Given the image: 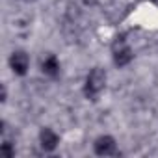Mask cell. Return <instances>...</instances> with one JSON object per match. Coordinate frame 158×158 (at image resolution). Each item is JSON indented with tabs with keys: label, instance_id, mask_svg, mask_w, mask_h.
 <instances>
[{
	"label": "cell",
	"instance_id": "cell-7",
	"mask_svg": "<svg viewBox=\"0 0 158 158\" xmlns=\"http://www.w3.org/2000/svg\"><path fill=\"white\" fill-rule=\"evenodd\" d=\"M0 151H2V154H4L6 158H13V156H15V147H13L11 141H4L2 147H0Z\"/></svg>",
	"mask_w": 158,
	"mask_h": 158
},
{
	"label": "cell",
	"instance_id": "cell-1",
	"mask_svg": "<svg viewBox=\"0 0 158 158\" xmlns=\"http://www.w3.org/2000/svg\"><path fill=\"white\" fill-rule=\"evenodd\" d=\"M106 80H108V76H106V71L101 69V67H93L88 76H86V82H84V93L88 99L95 101L106 88Z\"/></svg>",
	"mask_w": 158,
	"mask_h": 158
},
{
	"label": "cell",
	"instance_id": "cell-5",
	"mask_svg": "<svg viewBox=\"0 0 158 158\" xmlns=\"http://www.w3.org/2000/svg\"><path fill=\"white\" fill-rule=\"evenodd\" d=\"M39 145H41L43 151L52 152V151H56V147L60 145V136H58L56 130H52L50 127H45V128H41V132H39Z\"/></svg>",
	"mask_w": 158,
	"mask_h": 158
},
{
	"label": "cell",
	"instance_id": "cell-3",
	"mask_svg": "<svg viewBox=\"0 0 158 158\" xmlns=\"http://www.w3.org/2000/svg\"><path fill=\"white\" fill-rule=\"evenodd\" d=\"M10 69L17 76H24L30 69V56L24 50H15L10 56Z\"/></svg>",
	"mask_w": 158,
	"mask_h": 158
},
{
	"label": "cell",
	"instance_id": "cell-2",
	"mask_svg": "<svg viewBox=\"0 0 158 158\" xmlns=\"http://www.w3.org/2000/svg\"><path fill=\"white\" fill-rule=\"evenodd\" d=\"M112 56H114V63L117 67H127L132 60H134V52L130 48V45L127 43L125 35H117L114 45H112Z\"/></svg>",
	"mask_w": 158,
	"mask_h": 158
},
{
	"label": "cell",
	"instance_id": "cell-4",
	"mask_svg": "<svg viewBox=\"0 0 158 158\" xmlns=\"http://www.w3.org/2000/svg\"><path fill=\"white\" fill-rule=\"evenodd\" d=\"M93 151L99 156H114V154H117V143H115V139L112 136L104 134V136H99L95 139Z\"/></svg>",
	"mask_w": 158,
	"mask_h": 158
},
{
	"label": "cell",
	"instance_id": "cell-8",
	"mask_svg": "<svg viewBox=\"0 0 158 158\" xmlns=\"http://www.w3.org/2000/svg\"><path fill=\"white\" fill-rule=\"evenodd\" d=\"M82 2H84V4H86V6H93V4H95V2H97V0H82Z\"/></svg>",
	"mask_w": 158,
	"mask_h": 158
},
{
	"label": "cell",
	"instance_id": "cell-9",
	"mask_svg": "<svg viewBox=\"0 0 158 158\" xmlns=\"http://www.w3.org/2000/svg\"><path fill=\"white\" fill-rule=\"evenodd\" d=\"M26 2H32V0H26Z\"/></svg>",
	"mask_w": 158,
	"mask_h": 158
},
{
	"label": "cell",
	"instance_id": "cell-6",
	"mask_svg": "<svg viewBox=\"0 0 158 158\" xmlns=\"http://www.w3.org/2000/svg\"><path fill=\"white\" fill-rule=\"evenodd\" d=\"M60 69H61L60 60H58L54 54H48V56L41 61V71H43V74H47V76H50V78H56V76L60 74Z\"/></svg>",
	"mask_w": 158,
	"mask_h": 158
}]
</instances>
